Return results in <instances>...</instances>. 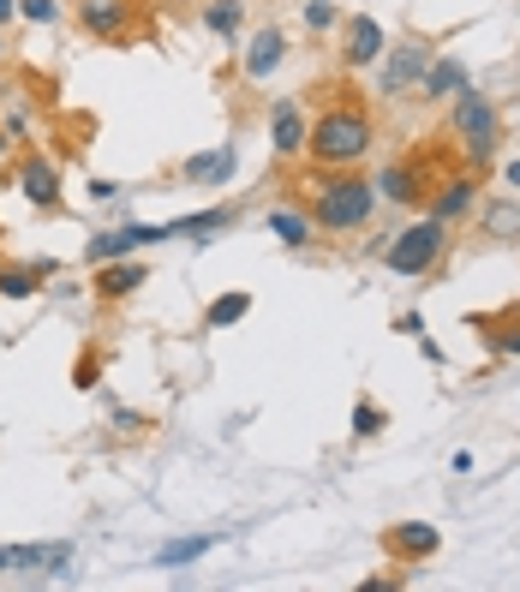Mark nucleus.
I'll return each mask as SVG.
<instances>
[{
  "label": "nucleus",
  "mask_w": 520,
  "mask_h": 592,
  "mask_svg": "<svg viewBox=\"0 0 520 592\" xmlns=\"http://www.w3.org/2000/svg\"><path fill=\"white\" fill-rule=\"evenodd\" d=\"M371 138H377V121L360 96H335L318 121L305 126V156L318 168H360L371 156Z\"/></svg>",
  "instance_id": "nucleus-1"
},
{
  "label": "nucleus",
  "mask_w": 520,
  "mask_h": 592,
  "mask_svg": "<svg viewBox=\"0 0 520 592\" xmlns=\"http://www.w3.org/2000/svg\"><path fill=\"white\" fill-rule=\"evenodd\" d=\"M305 198H311L318 233H353V228L371 221V210H377V186L353 168H323L318 180H305Z\"/></svg>",
  "instance_id": "nucleus-2"
},
{
  "label": "nucleus",
  "mask_w": 520,
  "mask_h": 592,
  "mask_svg": "<svg viewBox=\"0 0 520 592\" xmlns=\"http://www.w3.org/2000/svg\"><path fill=\"white\" fill-rule=\"evenodd\" d=\"M443 251H449V221L419 216V221H407L389 246H377V258H383V270H395V276H430L443 263Z\"/></svg>",
  "instance_id": "nucleus-3"
},
{
  "label": "nucleus",
  "mask_w": 520,
  "mask_h": 592,
  "mask_svg": "<svg viewBox=\"0 0 520 592\" xmlns=\"http://www.w3.org/2000/svg\"><path fill=\"white\" fill-rule=\"evenodd\" d=\"M449 132L460 144V162H467L472 174H485L490 156H497V108H490V96L467 84V91L455 96V108H449Z\"/></svg>",
  "instance_id": "nucleus-4"
},
{
  "label": "nucleus",
  "mask_w": 520,
  "mask_h": 592,
  "mask_svg": "<svg viewBox=\"0 0 520 592\" xmlns=\"http://www.w3.org/2000/svg\"><path fill=\"white\" fill-rule=\"evenodd\" d=\"M371 186H377L383 204H401V210H425V198L437 191V162H430V150H413V156L389 162V168H383Z\"/></svg>",
  "instance_id": "nucleus-5"
},
{
  "label": "nucleus",
  "mask_w": 520,
  "mask_h": 592,
  "mask_svg": "<svg viewBox=\"0 0 520 592\" xmlns=\"http://www.w3.org/2000/svg\"><path fill=\"white\" fill-rule=\"evenodd\" d=\"M425 66H430V42L425 37H407V42H395L389 54H383V79H377V91L383 96H413L425 84Z\"/></svg>",
  "instance_id": "nucleus-6"
},
{
  "label": "nucleus",
  "mask_w": 520,
  "mask_h": 592,
  "mask_svg": "<svg viewBox=\"0 0 520 592\" xmlns=\"http://www.w3.org/2000/svg\"><path fill=\"white\" fill-rule=\"evenodd\" d=\"M168 233H162V221L150 228V221H126V228H108V233H91V246H84V263H114V258H132V251L144 246H162Z\"/></svg>",
  "instance_id": "nucleus-7"
},
{
  "label": "nucleus",
  "mask_w": 520,
  "mask_h": 592,
  "mask_svg": "<svg viewBox=\"0 0 520 592\" xmlns=\"http://www.w3.org/2000/svg\"><path fill=\"white\" fill-rule=\"evenodd\" d=\"M383 551L413 569V562H430L443 551V532L430 521H395V527H383Z\"/></svg>",
  "instance_id": "nucleus-8"
},
{
  "label": "nucleus",
  "mask_w": 520,
  "mask_h": 592,
  "mask_svg": "<svg viewBox=\"0 0 520 592\" xmlns=\"http://www.w3.org/2000/svg\"><path fill=\"white\" fill-rule=\"evenodd\" d=\"M72 544H0V574H66Z\"/></svg>",
  "instance_id": "nucleus-9"
},
{
  "label": "nucleus",
  "mask_w": 520,
  "mask_h": 592,
  "mask_svg": "<svg viewBox=\"0 0 520 592\" xmlns=\"http://www.w3.org/2000/svg\"><path fill=\"white\" fill-rule=\"evenodd\" d=\"M479 204V174L472 168H455V174H443L437 180V191L425 198V216H437V221H460Z\"/></svg>",
  "instance_id": "nucleus-10"
},
{
  "label": "nucleus",
  "mask_w": 520,
  "mask_h": 592,
  "mask_svg": "<svg viewBox=\"0 0 520 592\" xmlns=\"http://www.w3.org/2000/svg\"><path fill=\"white\" fill-rule=\"evenodd\" d=\"M144 281H150V263L144 258H114V263H96V300L102 305H121V300H132V293L144 288Z\"/></svg>",
  "instance_id": "nucleus-11"
},
{
  "label": "nucleus",
  "mask_w": 520,
  "mask_h": 592,
  "mask_svg": "<svg viewBox=\"0 0 520 592\" xmlns=\"http://www.w3.org/2000/svg\"><path fill=\"white\" fill-rule=\"evenodd\" d=\"M19 191L37 204V210H61V168H54L42 150H24V162H19Z\"/></svg>",
  "instance_id": "nucleus-12"
},
{
  "label": "nucleus",
  "mask_w": 520,
  "mask_h": 592,
  "mask_svg": "<svg viewBox=\"0 0 520 592\" xmlns=\"http://www.w3.org/2000/svg\"><path fill=\"white\" fill-rule=\"evenodd\" d=\"M467 330L479 335L490 353H502V360H520V305H509V312H472Z\"/></svg>",
  "instance_id": "nucleus-13"
},
{
  "label": "nucleus",
  "mask_w": 520,
  "mask_h": 592,
  "mask_svg": "<svg viewBox=\"0 0 520 592\" xmlns=\"http://www.w3.org/2000/svg\"><path fill=\"white\" fill-rule=\"evenodd\" d=\"M79 19L96 42H121L132 31V19H138V7L132 0H79Z\"/></svg>",
  "instance_id": "nucleus-14"
},
{
  "label": "nucleus",
  "mask_w": 520,
  "mask_h": 592,
  "mask_svg": "<svg viewBox=\"0 0 520 592\" xmlns=\"http://www.w3.org/2000/svg\"><path fill=\"white\" fill-rule=\"evenodd\" d=\"M383 49H389V42H383V24L371 19V12H360V19L347 24V49H341V61L371 66V61H383Z\"/></svg>",
  "instance_id": "nucleus-15"
},
{
  "label": "nucleus",
  "mask_w": 520,
  "mask_h": 592,
  "mask_svg": "<svg viewBox=\"0 0 520 592\" xmlns=\"http://www.w3.org/2000/svg\"><path fill=\"white\" fill-rule=\"evenodd\" d=\"M263 228H270L288 251H305V246H311V233H318V221H311L305 210H293V204H275V210L263 216Z\"/></svg>",
  "instance_id": "nucleus-16"
},
{
  "label": "nucleus",
  "mask_w": 520,
  "mask_h": 592,
  "mask_svg": "<svg viewBox=\"0 0 520 592\" xmlns=\"http://www.w3.org/2000/svg\"><path fill=\"white\" fill-rule=\"evenodd\" d=\"M270 144H275V156H300L305 150V114H300V102H275Z\"/></svg>",
  "instance_id": "nucleus-17"
},
{
  "label": "nucleus",
  "mask_w": 520,
  "mask_h": 592,
  "mask_svg": "<svg viewBox=\"0 0 520 592\" xmlns=\"http://www.w3.org/2000/svg\"><path fill=\"white\" fill-rule=\"evenodd\" d=\"M467 66H460V61H430L425 66V84H419V96H430V102H449V96H460V91H467Z\"/></svg>",
  "instance_id": "nucleus-18"
},
{
  "label": "nucleus",
  "mask_w": 520,
  "mask_h": 592,
  "mask_svg": "<svg viewBox=\"0 0 520 592\" xmlns=\"http://www.w3.org/2000/svg\"><path fill=\"white\" fill-rule=\"evenodd\" d=\"M281 54H288V37H281V31H263V37L246 49V72H251V79H270V72L281 66Z\"/></svg>",
  "instance_id": "nucleus-19"
},
{
  "label": "nucleus",
  "mask_w": 520,
  "mask_h": 592,
  "mask_svg": "<svg viewBox=\"0 0 520 592\" xmlns=\"http://www.w3.org/2000/svg\"><path fill=\"white\" fill-rule=\"evenodd\" d=\"M233 210L228 204H216V210H198V216H180V221H162V233L168 240H186V233H216V228H228Z\"/></svg>",
  "instance_id": "nucleus-20"
},
{
  "label": "nucleus",
  "mask_w": 520,
  "mask_h": 592,
  "mask_svg": "<svg viewBox=\"0 0 520 592\" xmlns=\"http://www.w3.org/2000/svg\"><path fill=\"white\" fill-rule=\"evenodd\" d=\"M210 551H216V532H191V539L162 544L156 562H162V569H180V562H198V557H210Z\"/></svg>",
  "instance_id": "nucleus-21"
},
{
  "label": "nucleus",
  "mask_w": 520,
  "mask_h": 592,
  "mask_svg": "<svg viewBox=\"0 0 520 592\" xmlns=\"http://www.w3.org/2000/svg\"><path fill=\"white\" fill-rule=\"evenodd\" d=\"M246 312H251V293H246V288L216 293V300H210V312H204V330H228V323H240Z\"/></svg>",
  "instance_id": "nucleus-22"
},
{
  "label": "nucleus",
  "mask_w": 520,
  "mask_h": 592,
  "mask_svg": "<svg viewBox=\"0 0 520 592\" xmlns=\"http://www.w3.org/2000/svg\"><path fill=\"white\" fill-rule=\"evenodd\" d=\"M233 174V144H221V150H210V156H191L186 162V180H228Z\"/></svg>",
  "instance_id": "nucleus-23"
},
{
  "label": "nucleus",
  "mask_w": 520,
  "mask_h": 592,
  "mask_svg": "<svg viewBox=\"0 0 520 592\" xmlns=\"http://www.w3.org/2000/svg\"><path fill=\"white\" fill-rule=\"evenodd\" d=\"M37 288H42V276L31 263H0V300H31Z\"/></svg>",
  "instance_id": "nucleus-24"
},
{
  "label": "nucleus",
  "mask_w": 520,
  "mask_h": 592,
  "mask_svg": "<svg viewBox=\"0 0 520 592\" xmlns=\"http://www.w3.org/2000/svg\"><path fill=\"white\" fill-rule=\"evenodd\" d=\"M204 24H210L216 37H240V24H246V7L240 0H210V7H204Z\"/></svg>",
  "instance_id": "nucleus-25"
},
{
  "label": "nucleus",
  "mask_w": 520,
  "mask_h": 592,
  "mask_svg": "<svg viewBox=\"0 0 520 592\" xmlns=\"http://www.w3.org/2000/svg\"><path fill=\"white\" fill-rule=\"evenodd\" d=\"M383 425H389V413H383L377 402H365V395H360V402H353V437L371 443V437H383Z\"/></svg>",
  "instance_id": "nucleus-26"
},
{
  "label": "nucleus",
  "mask_w": 520,
  "mask_h": 592,
  "mask_svg": "<svg viewBox=\"0 0 520 592\" xmlns=\"http://www.w3.org/2000/svg\"><path fill=\"white\" fill-rule=\"evenodd\" d=\"M485 228L497 233V240H520V204H490Z\"/></svg>",
  "instance_id": "nucleus-27"
},
{
  "label": "nucleus",
  "mask_w": 520,
  "mask_h": 592,
  "mask_svg": "<svg viewBox=\"0 0 520 592\" xmlns=\"http://www.w3.org/2000/svg\"><path fill=\"white\" fill-rule=\"evenodd\" d=\"M19 12H24V19H37V24H54V19H61V0H19Z\"/></svg>",
  "instance_id": "nucleus-28"
},
{
  "label": "nucleus",
  "mask_w": 520,
  "mask_h": 592,
  "mask_svg": "<svg viewBox=\"0 0 520 592\" xmlns=\"http://www.w3.org/2000/svg\"><path fill=\"white\" fill-rule=\"evenodd\" d=\"M305 24H311V31H330L335 7H330V0H305Z\"/></svg>",
  "instance_id": "nucleus-29"
},
{
  "label": "nucleus",
  "mask_w": 520,
  "mask_h": 592,
  "mask_svg": "<svg viewBox=\"0 0 520 592\" xmlns=\"http://www.w3.org/2000/svg\"><path fill=\"white\" fill-rule=\"evenodd\" d=\"M144 425H150V419H144V413H132V407H121V413H114V432H144Z\"/></svg>",
  "instance_id": "nucleus-30"
},
{
  "label": "nucleus",
  "mask_w": 520,
  "mask_h": 592,
  "mask_svg": "<svg viewBox=\"0 0 520 592\" xmlns=\"http://www.w3.org/2000/svg\"><path fill=\"white\" fill-rule=\"evenodd\" d=\"M91 198H102V204L121 198V180H91Z\"/></svg>",
  "instance_id": "nucleus-31"
},
{
  "label": "nucleus",
  "mask_w": 520,
  "mask_h": 592,
  "mask_svg": "<svg viewBox=\"0 0 520 592\" xmlns=\"http://www.w3.org/2000/svg\"><path fill=\"white\" fill-rule=\"evenodd\" d=\"M395 330H401V335H425V318H419V312H407V318L395 323Z\"/></svg>",
  "instance_id": "nucleus-32"
},
{
  "label": "nucleus",
  "mask_w": 520,
  "mask_h": 592,
  "mask_svg": "<svg viewBox=\"0 0 520 592\" xmlns=\"http://www.w3.org/2000/svg\"><path fill=\"white\" fill-rule=\"evenodd\" d=\"M413 342H419V353H425V360H430V365H443V347H437V342H430V335H413Z\"/></svg>",
  "instance_id": "nucleus-33"
},
{
  "label": "nucleus",
  "mask_w": 520,
  "mask_h": 592,
  "mask_svg": "<svg viewBox=\"0 0 520 592\" xmlns=\"http://www.w3.org/2000/svg\"><path fill=\"white\" fill-rule=\"evenodd\" d=\"M502 180L514 186V198H520V162H509V168H502Z\"/></svg>",
  "instance_id": "nucleus-34"
},
{
  "label": "nucleus",
  "mask_w": 520,
  "mask_h": 592,
  "mask_svg": "<svg viewBox=\"0 0 520 592\" xmlns=\"http://www.w3.org/2000/svg\"><path fill=\"white\" fill-rule=\"evenodd\" d=\"M7 150H12V132H7V126H0V156H7Z\"/></svg>",
  "instance_id": "nucleus-35"
}]
</instances>
